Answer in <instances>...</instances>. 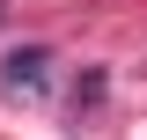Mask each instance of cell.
<instances>
[{
    "mask_svg": "<svg viewBox=\"0 0 147 140\" xmlns=\"http://www.w3.org/2000/svg\"><path fill=\"white\" fill-rule=\"evenodd\" d=\"M0 81H7V88H30V96H37V88L52 81V52H44V44H22V52H7Z\"/></svg>",
    "mask_w": 147,
    "mask_h": 140,
    "instance_id": "1",
    "label": "cell"
},
{
    "mask_svg": "<svg viewBox=\"0 0 147 140\" xmlns=\"http://www.w3.org/2000/svg\"><path fill=\"white\" fill-rule=\"evenodd\" d=\"M0 15H7V0H0Z\"/></svg>",
    "mask_w": 147,
    "mask_h": 140,
    "instance_id": "2",
    "label": "cell"
}]
</instances>
